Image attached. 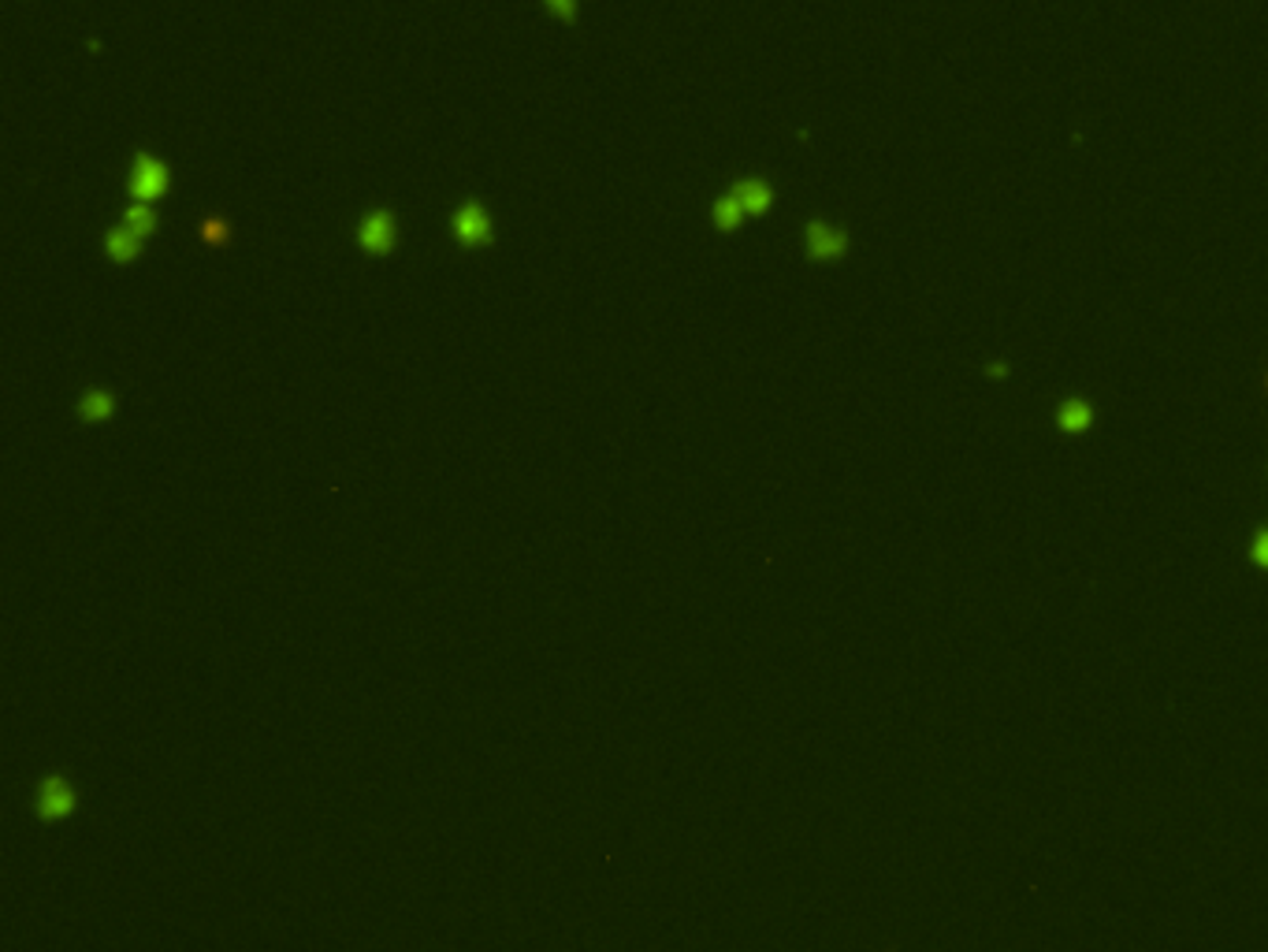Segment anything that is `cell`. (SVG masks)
<instances>
[{
  "mask_svg": "<svg viewBox=\"0 0 1268 952\" xmlns=\"http://www.w3.org/2000/svg\"><path fill=\"white\" fill-rule=\"evenodd\" d=\"M30 807H34V815H38V823H46V826L67 823V818L78 812V789H75V781H71L67 774H60V770L41 774V778L34 781Z\"/></svg>",
  "mask_w": 1268,
  "mask_h": 952,
  "instance_id": "6da1fadb",
  "label": "cell"
},
{
  "mask_svg": "<svg viewBox=\"0 0 1268 952\" xmlns=\"http://www.w3.org/2000/svg\"><path fill=\"white\" fill-rule=\"evenodd\" d=\"M127 190H130V198H135V201L153 205V201H161L167 190H172V172H167V168L157 157L138 153L135 164H130Z\"/></svg>",
  "mask_w": 1268,
  "mask_h": 952,
  "instance_id": "7a4b0ae2",
  "label": "cell"
},
{
  "mask_svg": "<svg viewBox=\"0 0 1268 952\" xmlns=\"http://www.w3.org/2000/svg\"><path fill=\"white\" fill-rule=\"evenodd\" d=\"M450 231H455L458 246H465V250H484V246H492V217H487V209L481 201L458 205L455 217H450Z\"/></svg>",
  "mask_w": 1268,
  "mask_h": 952,
  "instance_id": "3957f363",
  "label": "cell"
},
{
  "mask_svg": "<svg viewBox=\"0 0 1268 952\" xmlns=\"http://www.w3.org/2000/svg\"><path fill=\"white\" fill-rule=\"evenodd\" d=\"M395 243H398V220H395V212L372 209V212H365V217H361V224H358V246H361V250L372 254V257H384V254H391V250H395Z\"/></svg>",
  "mask_w": 1268,
  "mask_h": 952,
  "instance_id": "277c9868",
  "label": "cell"
},
{
  "mask_svg": "<svg viewBox=\"0 0 1268 952\" xmlns=\"http://www.w3.org/2000/svg\"><path fill=\"white\" fill-rule=\"evenodd\" d=\"M804 250L811 261H837V257L848 254V235L841 227L826 224V220H811L804 227Z\"/></svg>",
  "mask_w": 1268,
  "mask_h": 952,
  "instance_id": "5b68a950",
  "label": "cell"
},
{
  "mask_svg": "<svg viewBox=\"0 0 1268 952\" xmlns=\"http://www.w3.org/2000/svg\"><path fill=\"white\" fill-rule=\"evenodd\" d=\"M75 413L83 424H109L115 417V395L104 387H86L83 398H78V406H75Z\"/></svg>",
  "mask_w": 1268,
  "mask_h": 952,
  "instance_id": "8992f818",
  "label": "cell"
},
{
  "mask_svg": "<svg viewBox=\"0 0 1268 952\" xmlns=\"http://www.w3.org/2000/svg\"><path fill=\"white\" fill-rule=\"evenodd\" d=\"M730 194L741 201V209L748 212V217H762V212H770V205H774V190H770V183H762V180H741Z\"/></svg>",
  "mask_w": 1268,
  "mask_h": 952,
  "instance_id": "52a82bcc",
  "label": "cell"
},
{
  "mask_svg": "<svg viewBox=\"0 0 1268 952\" xmlns=\"http://www.w3.org/2000/svg\"><path fill=\"white\" fill-rule=\"evenodd\" d=\"M1090 424H1094V406L1086 403V398H1064L1057 406V429L1064 435H1079L1086 432Z\"/></svg>",
  "mask_w": 1268,
  "mask_h": 952,
  "instance_id": "ba28073f",
  "label": "cell"
},
{
  "mask_svg": "<svg viewBox=\"0 0 1268 952\" xmlns=\"http://www.w3.org/2000/svg\"><path fill=\"white\" fill-rule=\"evenodd\" d=\"M104 250H109V257H112L115 264H127V261H135V257H138L141 238L127 224L109 227V235H104Z\"/></svg>",
  "mask_w": 1268,
  "mask_h": 952,
  "instance_id": "9c48e42d",
  "label": "cell"
},
{
  "mask_svg": "<svg viewBox=\"0 0 1268 952\" xmlns=\"http://www.w3.org/2000/svg\"><path fill=\"white\" fill-rule=\"evenodd\" d=\"M744 217H748V212L741 209V201L733 198V194H722V198L711 205V220H714L718 231H737Z\"/></svg>",
  "mask_w": 1268,
  "mask_h": 952,
  "instance_id": "30bf717a",
  "label": "cell"
},
{
  "mask_svg": "<svg viewBox=\"0 0 1268 952\" xmlns=\"http://www.w3.org/2000/svg\"><path fill=\"white\" fill-rule=\"evenodd\" d=\"M123 224H127L130 231H135L138 238H149L157 231V212H153V205H141V201H135L130 205L127 212H123Z\"/></svg>",
  "mask_w": 1268,
  "mask_h": 952,
  "instance_id": "8fae6325",
  "label": "cell"
},
{
  "mask_svg": "<svg viewBox=\"0 0 1268 952\" xmlns=\"http://www.w3.org/2000/svg\"><path fill=\"white\" fill-rule=\"evenodd\" d=\"M1250 562L1268 573V524L1254 532V544H1250Z\"/></svg>",
  "mask_w": 1268,
  "mask_h": 952,
  "instance_id": "7c38bea8",
  "label": "cell"
},
{
  "mask_svg": "<svg viewBox=\"0 0 1268 952\" xmlns=\"http://www.w3.org/2000/svg\"><path fill=\"white\" fill-rule=\"evenodd\" d=\"M544 8L555 15L558 23H573L576 12H581V0H544Z\"/></svg>",
  "mask_w": 1268,
  "mask_h": 952,
  "instance_id": "4fadbf2b",
  "label": "cell"
},
{
  "mask_svg": "<svg viewBox=\"0 0 1268 952\" xmlns=\"http://www.w3.org/2000/svg\"><path fill=\"white\" fill-rule=\"evenodd\" d=\"M201 235H206V243H212V246H224V243H227V227L220 224V220H206Z\"/></svg>",
  "mask_w": 1268,
  "mask_h": 952,
  "instance_id": "5bb4252c",
  "label": "cell"
}]
</instances>
